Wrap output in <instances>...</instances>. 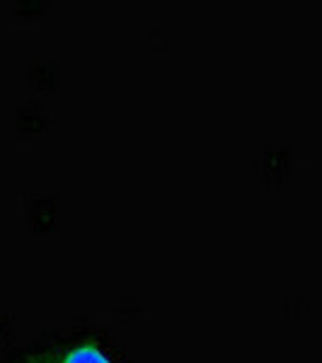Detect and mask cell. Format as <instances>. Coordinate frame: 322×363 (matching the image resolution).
<instances>
[{"instance_id": "1", "label": "cell", "mask_w": 322, "mask_h": 363, "mask_svg": "<svg viewBox=\"0 0 322 363\" xmlns=\"http://www.w3.org/2000/svg\"><path fill=\"white\" fill-rule=\"evenodd\" d=\"M66 363H109L107 356L95 347H83L68 356Z\"/></svg>"}]
</instances>
